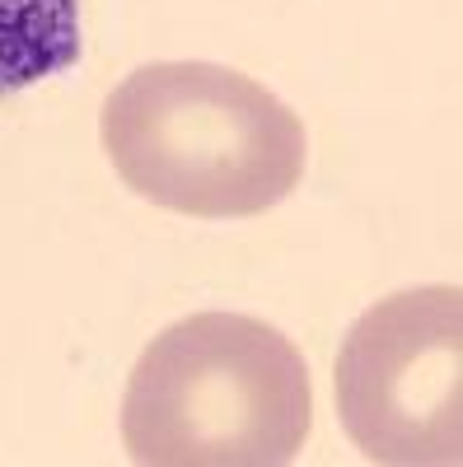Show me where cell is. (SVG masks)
Wrapping results in <instances>:
<instances>
[{"label": "cell", "instance_id": "obj_1", "mask_svg": "<svg viewBox=\"0 0 463 467\" xmlns=\"http://www.w3.org/2000/svg\"><path fill=\"white\" fill-rule=\"evenodd\" d=\"M99 136L136 197L197 220L262 215L304 178L300 112L216 61L132 70L108 94Z\"/></svg>", "mask_w": 463, "mask_h": 467}, {"label": "cell", "instance_id": "obj_3", "mask_svg": "<svg viewBox=\"0 0 463 467\" xmlns=\"http://www.w3.org/2000/svg\"><path fill=\"white\" fill-rule=\"evenodd\" d=\"M337 416L370 462H463V290L370 304L337 350Z\"/></svg>", "mask_w": 463, "mask_h": 467}, {"label": "cell", "instance_id": "obj_4", "mask_svg": "<svg viewBox=\"0 0 463 467\" xmlns=\"http://www.w3.org/2000/svg\"><path fill=\"white\" fill-rule=\"evenodd\" d=\"M80 61V0H0V94H19Z\"/></svg>", "mask_w": 463, "mask_h": 467}, {"label": "cell", "instance_id": "obj_2", "mask_svg": "<svg viewBox=\"0 0 463 467\" xmlns=\"http://www.w3.org/2000/svg\"><path fill=\"white\" fill-rule=\"evenodd\" d=\"M314 431L300 346L253 314H187L127 379L122 444L141 467H281Z\"/></svg>", "mask_w": 463, "mask_h": 467}]
</instances>
